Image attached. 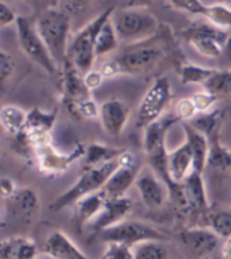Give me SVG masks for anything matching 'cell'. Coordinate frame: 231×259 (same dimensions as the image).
<instances>
[{
	"mask_svg": "<svg viewBox=\"0 0 231 259\" xmlns=\"http://www.w3.org/2000/svg\"><path fill=\"white\" fill-rule=\"evenodd\" d=\"M35 26L61 72V68L68 61V48L70 42V16L68 11L48 8L38 16Z\"/></svg>",
	"mask_w": 231,
	"mask_h": 259,
	"instance_id": "cell-1",
	"label": "cell"
},
{
	"mask_svg": "<svg viewBox=\"0 0 231 259\" xmlns=\"http://www.w3.org/2000/svg\"><path fill=\"white\" fill-rule=\"evenodd\" d=\"M111 20L121 44L126 46L153 39L160 28L157 18L147 8H115Z\"/></svg>",
	"mask_w": 231,
	"mask_h": 259,
	"instance_id": "cell-2",
	"label": "cell"
},
{
	"mask_svg": "<svg viewBox=\"0 0 231 259\" xmlns=\"http://www.w3.org/2000/svg\"><path fill=\"white\" fill-rule=\"evenodd\" d=\"M150 40L126 46L121 56L104 64L100 70L105 78L118 74H139L154 68L162 60L164 50L160 45Z\"/></svg>",
	"mask_w": 231,
	"mask_h": 259,
	"instance_id": "cell-3",
	"label": "cell"
},
{
	"mask_svg": "<svg viewBox=\"0 0 231 259\" xmlns=\"http://www.w3.org/2000/svg\"><path fill=\"white\" fill-rule=\"evenodd\" d=\"M121 157V155H119ZM119 165V158L112 159V161L104 162L100 165L89 166L85 167L81 176L76 180V182L69 188L66 192L58 196V197L52 202L50 209L61 210L66 206L76 204L80 198L88 196V194L96 193L103 189L105 182L112 176V173L117 170Z\"/></svg>",
	"mask_w": 231,
	"mask_h": 259,
	"instance_id": "cell-4",
	"label": "cell"
},
{
	"mask_svg": "<svg viewBox=\"0 0 231 259\" xmlns=\"http://www.w3.org/2000/svg\"><path fill=\"white\" fill-rule=\"evenodd\" d=\"M113 11H115V7L104 10L96 18H93L87 26L81 28L80 31H77L76 35L69 42L68 60L83 74H87L92 70L95 60H96L95 45H96L97 34L100 31L101 26L112 16Z\"/></svg>",
	"mask_w": 231,
	"mask_h": 259,
	"instance_id": "cell-5",
	"label": "cell"
},
{
	"mask_svg": "<svg viewBox=\"0 0 231 259\" xmlns=\"http://www.w3.org/2000/svg\"><path fill=\"white\" fill-rule=\"evenodd\" d=\"M32 150H34V158L40 170L45 174H62L69 169V166L79 158L85 155V150L83 145H77V147L69 151V153H61L53 146L52 135L50 134H42V135H34L30 137Z\"/></svg>",
	"mask_w": 231,
	"mask_h": 259,
	"instance_id": "cell-6",
	"label": "cell"
},
{
	"mask_svg": "<svg viewBox=\"0 0 231 259\" xmlns=\"http://www.w3.org/2000/svg\"><path fill=\"white\" fill-rule=\"evenodd\" d=\"M15 27L22 52L50 76H57L58 73H61L58 65L46 48L44 39L41 38L35 23L26 16H18Z\"/></svg>",
	"mask_w": 231,
	"mask_h": 259,
	"instance_id": "cell-7",
	"label": "cell"
},
{
	"mask_svg": "<svg viewBox=\"0 0 231 259\" xmlns=\"http://www.w3.org/2000/svg\"><path fill=\"white\" fill-rule=\"evenodd\" d=\"M182 36L200 56L218 58L224 54L228 32L212 23L196 22L182 30Z\"/></svg>",
	"mask_w": 231,
	"mask_h": 259,
	"instance_id": "cell-8",
	"label": "cell"
},
{
	"mask_svg": "<svg viewBox=\"0 0 231 259\" xmlns=\"http://www.w3.org/2000/svg\"><path fill=\"white\" fill-rule=\"evenodd\" d=\"M100 239L105 243H122L130 247L146 240H164L165 235L158 231L156 227L147 223L135 222V220H122L105 230L97 232Z\"/></svg>",
	"mask_w": 231,
	"mask_h": 259,
	"instance_id": "cell-9",
	"label": "cell"
},
{
	"mask_svg": "<svg viewBox=\"0 0 231 259\" xmlns=\"http://www.w3.org/2000/svg\"><path fill=\"white\" fill-rule=\"evenodd\" d=\"M172 99L170 81L165 76L157 77L145 92L137 109V127L145 128L150 123L158 120L165 112Z\"/></svg>",
	"mask_w": 231,
	"mask_h": 259,
	"instance_id": "cell-10",
	"label": "cell"
},
{
	"mask_svg": "<svg viewBox=\"0 0 231 259\" xmlns=\"http://www.w3.org/2000/svg\"><path fill=\"white\" fill-rule=\"evenodd\" d=\"M141 173V165L137 155L129 150H125L119 157V165L112 176L108 178L103 186V193L107 198L123 197L127 190L135 184L138 176Z\"/></svg>",
	"mask_w": 231,
	"mask_h": 259,
	"instance_id": "cell-11",
	"label": "cell"
},
{
	"mask_svg": "<svg viewBox=\"0 0 231 259\" xmlns=\"http://www.w3.org/2000/svg\"><path fill=\"white\" fill-rule=\"evenodd\" d=\"M4 219L10 218L19 224H30L40 210V197L31 188H22L4 200Z\"/></svg>",
	"mask_w": 231,
	"mask_h": 259,
	"instance_id": "cell-12",
	"label": "cell"
},
{
	"mask_svg": "<svg viewBox=\"0 0 231 259\" xmlns=\"http://www.w3.org/2000/svg\"><path fill=\"white\" fill-rule=\"evenodd\" d=\"M138 193L147 208H160L165 202L168 186L151 169L141 170L135 181Z\"/></svg>",
	"mask_w": 231,
	"mask_h": 259,
	"instance_id": "cell-13",
	"label": "cell"
},
{
	"mask_svg": "<svg viewBox=\"0 0 231 259\" xmlns=\"http://www.w3.org/2000/svg\"><path fill=\"white\" fill-rule=\"evenodd\" d=\"M130 111L125 101L119 99H108L100 105L99 119L101 127L109 137H118L123 133L129 121Z\"/></svg>",
	"mask_w": 231,
	"mask_h": 259,
	"instance_id": "cell-14",
	"label": "cell"
},
{
	"mask_svg": "<svg viewBox=\"0 0 231 259\" xmlns=\"http://www.w3.org/2000/svg\"><path fill=\"white\" fill-rule=\"evenodd\" d=\"M184 246L199 259H207L219 246L218 235L207 228H190L180 234Z\"/></svg>",
	"mask_w": 231,
	"mask_h": 259,
	"instance_id": "cell-15",
	"label": "cell"
},
{
	"mask_svg": "<svg viewBox=\"0 0 231 259\" xmlns=\"http://www.w3.org/2000/svg\"><path fill=\"white\" fill-rule=\"evenodd\" d=\"M131 208H133V201L127 196L107 198L101 212L92 222L93 230L96 232H100V231L125 220L126 214L129 213Z\"/></svg>",
	"mask_w": 231,
	"mask_h": 259,
	"instance_id": "cell-16",
	"label": "cell"
},
{
	"mask_svg": "<svg viewBox=\"0 0 231 259\" xmlns=\"http://www.w3.org/2000/svg\"><path fill=\"white\" fill-rule=\"evenodd\" d=\"M44 252L52 259H91L62 231H53L45 240Z\"/></svg>",
	"mask_w": 231,
	"mask_h": 259,
	"instance_id": "cell-17",
	"label": "cell"
},
{
	"mask_svg": "<svg viewBox=\"0 0 231 259\" xmlns=\"http://www.w3.org/2000/svg\"><path fill=\"white\" fill-rule=\"evenodd\" d=\"M61 78H62V88H64L65 104L84 100L92 96L88 87L85 85L84 74L79 72L69 60L61 68Z\"/></svg>",
	"mask_w": 231,
	"mask_h": 259,
	"instance_id": "cell-18",
	"label": "cell"
},
{
	"mask_svg": "<svg viewBox=\"0 0 231 259\" xmlns=\"http://www.w3.org/2000/svg\"><path fill=\"white\" fill-rule=\"evenodd\" d=\"M178 119L176 116L160 117L158 120L150 123L145 127L143 133V151L146 155L158 151L166 147V135L173 124H176Z\"/></svg>",
	"mask_w": 231,
	"mask_h": 259,
	"instance_id": "cell-19",
	"label": "cell"
},
{
	"mask_svg": "<svg viewBox=\"0 0 231 259\" xmlns=\"http://www.w3.org/2000/svg\"><path fill=\"white\" fill-rule=\"evenodd\" d=\"M182 127L185 133V142L189 145L194 154V170L203 173L208 163V154H210L208 138L192 123H182Z\"/></svg>",
	"mask_w": 231,
	"mask_h": 259,
	"instance_id": "cell-20",
	"label": "cell"
},
{
	"mask_svg": "<svg viewBox=\"0 0 231 259\" xmlns=\"http://www.w3.org/2000/svg\"><path fill=\"white\" fill-rule=\"evenodd\" d=\"M170 177L176 184H182L194 170V154L189 145L184 142L177 149L170 151L168 157Z\"/></svg>",
	"mask_w": 231,
	"mask_h": 259,
	"instance_id": "cell-21",
	"label": "cell"
},
{
	"mask_svg": "<svg viewBox=\"0 0 231 259\" xmlns=\"http://www.w3.org/2000/svg\"><path fill=\"white\" fill-rule=\"evenodd\" d=\"M38 247L26 236L6 238L0 243V259H36Z\"/></svg>",
	"mask_w": 231,
	"mask_h": 259,
	"instance_id": "cell-22",
	"label": "cell"
},
{
	"mask_svg": "<svg viewBox=\"0 0 231 259\" xmlns=\"http://www.w3.org/2000/svg\"><path fill=\"white\" fill-rule=\"evenodd\" d=\"M182 190L185 196L186 205L198 210H204L208 208V197H207L203 173L192 170V173L182 182Z\"/></svg>",
	"mask_w": 231,
	"mask_h": 259,
	"instance_id": "cell-23",
	"label": "cell"
},
{
	"mask_svg": "<svg viewBox=\"0 0 231 259\" xmlns=\"http://www.w3.org/2000/svg\"><path fill=\"white\" fill-rule=\"evenodd\" d=\"M210 145L208 163L207 166L218 170H228L231 167V151L227 150L220 142V125L206 134Z\"/></svg>",
	"mask_w": 231,
	"mask_h": 259,
	"instance_id": "cell-24",
	"label": "cell"
},
{
	"mask_svg": "<svg viewBox=\"0 0 231 259\" xmlns=\"http://www.w3.org/2000/svg\"><path fill=\"white\" fill-rule=\"evenodd\" d=\"M105 200H107V197L103 193V190H99L96 193L88 194V196L80 198L76 202L77 223H79V226L84 227L85 224L92 223L97 218V214L100 213L101 209H103Z\"/></svg>",
	"mask_w": 231,
	"mask_h": 259,
	"instance_id": "cell-25",
	"label": "cell"
},
{
	"mask_svg": "<svg viewBox=\"0 0 231 259\" xmlns=\"http://www.w3.org/2000/svg\"><path fill=\"white\" fill-rule=\"evenodd\" d=\"M26 121H27V112L24 109L18 105H3L0 111V123L8 135L15 137L18 134L23 133L26 128Z\"/></svg>",
	"mask_w": 231,
	"mask_h": 259,
	"instance_id": "cell-26",
	"label": "cell"
},
{
	"mask_svg": "<svg viewBox=\"0 0 231 259\" xmlns=\"http://www.w3.org/2000/svg\"><path fill=\"white\" fill-rule=\"evenodd\" d=\"M57 120V111H42L35 107L27 112L26 128L28 134H50Z\"/></svg>",
	"mask_w": 231,
	"mask_h": 259,
	"instance_id": "cell-27",
	"label": "cell"
},
{
	"mask_svg": "<svg viewBox=\"0 0 231 259\" xmlns=\"http://www.w3.org/2000/svg\"><path fill=\"white\" fill-rule=\"evenodd\" d=\"M112 18V16H111ZM109 18L107 22H105L103 26H101L100 31L97 34L96 38V45H95V54H96V58L103 56H107V54H111L119 48L121 45V40H119V36L117 34V30L113 27L112 20Z\"/></svg>",
	"mask_w": 231,
	"mask_h": 259,
	"instance_id": "cell-28",
	"label": "cell"
},
{
	"mask_svg": "<svg viewBox=\"0 0 231 259\" xmlns=\"http://www.w3.org/2000/svg\"><path fill=\"white\" fill-rule=\"evenodd\" d=\"M125 150L111 147V146L101 145V143H89L85 150V167L96 166L104 162L112 161L119 158Z\"/></svg>",
	"mask_w": 231,
	"mask_h": 259,
	"instance_id": "cell-29",
	"label": "cell"
},
{
	"mask_svg": "<svg viewBox=\"0 0 231 259\" xmlns=\"http://www.w3.org/2000/svg\"><path fill=\"white\" fill-rule=\"evenodd\" d=\"M216 69L206 68L202 65L184 64L180 68L178 77L182 85H204L210 77L215 73Z\"/></svg>",
	"mask_w": 231,
	"mask_h": 259,
	"instance_id": "cell-30",
	"label": "cell"
},
{
	"mask_svg": "<svg viewBox=\"0 0 231 259\" xmlns=\"http://www.w3.org/2000/svg\"><path fill=\"white\" fill-rule=\"evenodd\" d=\"M134 259H168V250L161 240H146L134 247Z\"/></svg>",
	"mask_w": 231,
	"mask_h": 259,
	"instance_id": "cell-31",
	"label": "cell"
},
{
	"mask_svg": "<svg viewBox=\"0 0 231 259\" xmlns=\"http://www.w3.org/2000/svg\"><path fill=\"white\" fill-rule=\"evenodd\" d=\"M203 88L216 96L231 95V70H215L210 80L203 85Z\"/></svg>",
	"mask_w": 231,
	"mask_h": 259,
	"instance_id": "cell-32",
	"label": "cell"
},
{
	"mask_svg": "<svg viewBox=\"0 0 231 259\" xmlns=\"http://www.w3.org/2000/svg\"><path fill=\"white\" fill-rule=\"evenodd\" d=\"M206 19L223 30L231 28V8L222 3L210 4L207 10Z\"/></svg>",
	"mask_w": 231,
	"mask_h": 259,
	"instance_id": "cell-33",
	"label": "cell"
},
{
	"mask_svg": "<svg viewBox=\"0 0 231 259\" xmlns=\"http://www.w3.org/2000/svg\"><path fill=\"white\" fill-rule=\"evenodd\" d=\"M69 111L74 115V116L80 117V119H96L99 117V111H100V105L97 104L96 101L93 100V97H88L84 100L74 101V103H68Z\"/></svg>",
	"mask_w": 231,
	"mask_h": 259,
	"instance_id": "cell-34",
	"label": "cell"
},
{
	"mask_svg": "<svg viewBox=\"0 0 231 259\" xmlns=\"http://www.w3.org/2000/svg\"><path fill=\"white\" fill-rule=\"evenodd\" d=\"M166 3L177 11L203 18H206L208 10V4H204L202 0H166Z\"/></svg>",
	"mask_w": 231,
	"mask_h": 259,
	"instance_id": "cell-35",
	"label": "cell"
},
{
	"mask_svg": "<svg viewBox=\"0 0 231 259\" xmlns=\"http://www.w3.org/2000/svg\"><path fill=\"white\" fill-rule=\"evenodd\" d=\"M210 224L211 230L214 231L219 238H231V210H220L212 214Z\"/></svg>",
	"mask_w": 231,
	"mask_h": 259,
	"instance_id": "cell-36",
	"label": "cell"
},
{
	"mask_svg": "<svg viewBox=\"0 0 231 259\" xmlns=\"http://www.w3.org/2000/svg\"><path fill=\"white\" fill-rule=\"evenodd\" d=\"M100 259H134V247L122 243H105Z\"/></svg>",
	"mask_w": 231,
	"mask_h": 259,
	"instance_id": "cell-37",
	"label": "cell"
},
{
	"mask_svg": "<svg viewBox=\"0 0 231 259\" xmlns=\"http://www.w3.org/2000/svg\"><path fill=\"white\" fill-rule=\"evenodd\" d=\"M198 113V109H196V105H195L192 97H184L176 103L174 116L177 117L178 120L188 123V121L194 120Z\"/></svg>",
	"mask_w": 231,
	"mask_h": 259,
	"instance_id": "cell-38",
	"label": "cell"
},
{
	"mask_svg": "<svg viewBox=\"0 0 231 259\" xmlns=\"http://www.w3.org/2000/svg\"><path fill=\"white\" fill-rule=\"evenodd\" d=\"M190 97H192V100H194L199 113L210 112L211 109H212V107H214V105L216 104V101H218V96L214 95V93L208 92L206 89H204V91H200V92H196Z\"/></svg>",
	"mask_w": 231,
	"mask_h": 259,
	"instance_id": "cell-39",
	"label": "cell"
},
{
	"mask_svg": "<svg viewBox=\"0 0 231 259\" xmlns=\"http://www.w3.org/2000/svg\"><path fill=\"white\" fill-rule=\"evenodd\" d=\"M14 69H15V62L12 60V57L7 52L2 50L0 52V81L3 87L8 78H11Z\"/></svg>",
	"mask_w": 231,
	"mask_h": 259,
	"instance_id": "cell-40",
	"label": "cell"
},
{
	"mask_svg": "<svg viewBox=\"0 0 231 259\" xmlns=\"http://www.w3.org/2000/svg\"><path fill=\"white\" fill-rule=\"evenodd\" d=\"M16 19H18V16L15 15L11 6H8L4 0H2V4H0V26L2 27L10 26V24L15 23Z\"/></svg>",
	"mask_w": 231,
	"mask_h": 259,
	"instance_id": "cell-41",
	"label": "cell"
},
{
	"mask_svg": "<svg viewBox=\"0 0 231 259\" xmlns=\"http://www.w3.org/2000/svg\"><path fill=\"white\" fill-rule=\"evenodd\" d=\"M105 77L104 74L101 73V70H91L87 74H84V81L85 85L88 87V89L92 92L93 89L99 88L103 82H104Z\"/></svg>",
	"mask_w": 231,
	"mask_h": 259,
	"instance_id": "cell-42",
	"label": "cell"
},
{
	"mask_svg": "<svg viewBox=\"0 0 231 259\" xmlns=\"http://www.w3.org/2000/svg\"><path fill=\"white\" fill-rule=\"evenodd\" d=\"M18 189L19 188L16 186V182L11 177H7V176L2 177V180H0V190H2V196H3L4 200L14 196Z\"/></svg>",
	"mask_w": 231,
	"mask_h": 259,
	"instance_id": "cell-43",
	"label": "cell"
},
{
	"mask_svg": "<svg viewBox=\"0 0 231 259\" xmlns=\"http://www.w3.org/2000/svg\"><path fill=\"white\" fill-rule=\"evenodd\" d=\"M95 0H65V6L69 11H80V10L88 7Z\"/></svg>",
	"mask_w": 231,
	"mask_h": 259,
	"instance_id": "cell-44",
	"label": "cell"
},
{
	"mask_svg": "<svg viewBox=\"0 0 231 259\" xmlns=\"http://www.w3.org/2000/svg\"><path fill=\"white\" fill-rule=\"evenodd\" d=\"M154 0H125V7L130 8H147L153 4Z\"/></svg>",
	"mask_w": 231,
	"mask_h": 259,
	"instance_id": "cell-45",
	"label": "cell"
},
{
	"mask_svg": "<svg viewBox=\"0 0 231 259\" xmlns=\"http://www.w3.org/2000/svg\"><path fill=\"white\" fill-rule=\"evenodd\" d=\"M222 259H231V238L226 239L223 243Z\"/></svg>",
	"mask_w": 231,
	"mask_h": 259,
	"instance_id": "cell-46",
	"label": "cell"
},
{
	"mask_svg": "<svg viewBox=\"0 0 231 259\" xmlns=\"http://www.w3.org/2000/svg\"><path fill=\"white\" fill-rule=\"evenodd\" d=\"M224 56H226L227 60L231 62V32L228 34V38H227L226 46H224Z\"/></svg>",
	"mask_w": 231,
	"mask_h": 259,
	"instance_id": "cell-47",
	"label": "cell"
},
{
	"mask_svg": "<svg viewBox=\"0 0 231 259\" xmlns=\"http://www.w3.org/2000/svg\"><path fill=\"white\" fill-rule=\"evenodd\" d=\"M219 2H231V0H219Z\"/></svg>",
	"mask_w": 231,
	"mask_h": 259,
	"instance_id": "cell-48",
	"label": "cell"
}]
</instances>
